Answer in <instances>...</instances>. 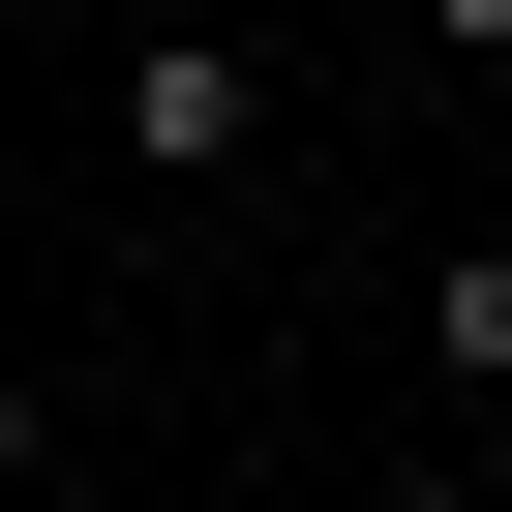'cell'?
<instances>
[{"label":"cell","instance_id":"obj_1","mask_svg":"<svg viewBox=\"0 0 512 512\" xmlns=\"http://www.w3.org/2000/svg\"><path fill=\"white\" fill-rule=\"evenodd\" d=\"M91 121H121V181H241V151L302 121V61H241V31H121Z\"/></svg>","mask_w":512,"mask_h":512},{"label":"cell","instance_id":"obj_2","mask_svg":"<svg viewBox=\"0 0 512 512\" xmlns=\"http://www.w3.org/2000/svg\"><path fill=\"white\" fill-rule=\"evenodd\" d=\"M422 392H452V422H512V241H452V272H422Z\"/></svg>","mask_w":512,"mask_h":512},{"label":"cell","instance_id":"obj_3","mask_svg":"<svg viewBox=\"0 0 512 512\" xmlns=\"http://www.w3.org/2000/svg\"><path fill=\"white\" fill-rule=\"evenodd\" d=\"M362 512H512V482H482V452H392V482H362Z\"/></svg>","mask_w":512,"mask_h":512},{"label":"cell","instance_id":"obj_4","mask_svg":"<svg viewBox=\"0 0 512 512\" xmlns=\"http://www.w3.org/2000/svg\"><path fill=\"white\" fill-rule=\"evenodd\" d=\"M31 452H61V392H31V362H0V482H31Z\"/></svg>","mask_w":512,"mask_h":512}]
</instances>
